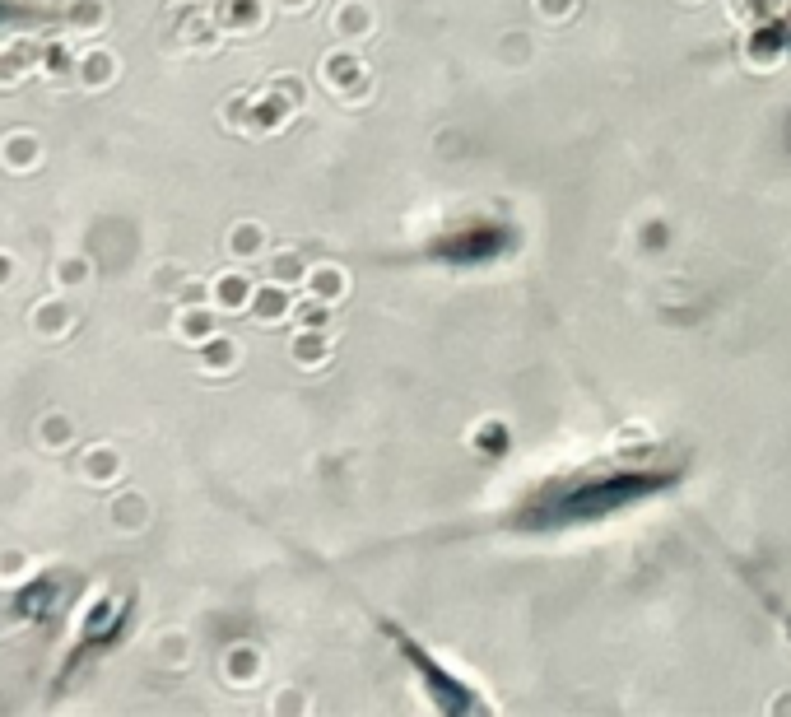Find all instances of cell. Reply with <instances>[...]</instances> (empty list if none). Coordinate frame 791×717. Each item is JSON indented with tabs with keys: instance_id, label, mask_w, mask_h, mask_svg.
Returning a JSON list of instances; mask_svg holds the SVG:
<instances>
[{
	"instance_id": "6da1fadb",
	"label": "cell",
	"mask_w": 791,
	"mask_h": 717,
	"mask_svg": "<svg viewBox=\"0 0 791 717\" xmlns=\"http://www.w3.org/2000/svg\"><path fill=\"white\" fill-rule=\"evenodd\" d=\"M671 471H587L573 475L564 485L540 489L531 508H522V527L531 531H559V527H582V522H601L610 513H624L633 503L657 499L661 489H671Z\"/></svg>"
},
{
	"instance_id": "7a4b0ae2",
	"label": "cell",
	"mask_w": 791,
	"mask_h": 717,
	"mask_svg": "<svg viewBox=\"0 0 791 717\" xmlns=\"http://www.w3.org/2000/svg\"><path fill=\"white\" fill-rule=\"evenodd\" d=\"M0 163L10 168V173H28V168H38L42 163V140L33 131H14V136L0 140Z\"/></svg>"
},
{
	"instance_id": "3957f363",
	"label": "cell",
	"mask_w": 791,
	"mask_h": 717,
	"mask_svg": "<svg viewBox=\"0 0 791 717\" xmlns=\"http://www.w3.org/2000/svg\"><path fill=\"white\" fill-rule=\"evenodd\" d=\"M112 75H117V56L103 52V47L80 56V70H75V80H80L84 89H103V84H112Z\"/></svg>"
},
{
	"instance_id": "277c9868",
	"label": "cell",
	"mask_w": 791,
	"mask_h": 717,
	"mask_svg": "<svg viewBox=\"0 0 791 717\" xmlns=\"http://www.w3.org/2000/svg\"><path fill=\"white\" fill-rule=\"evenodd\" d=\"M103 24H108L103 0H70V5H66V28H70V33H98Z\"/></svg>"
},
{
	"instance_id": "5b68a950",
	"label": "cell",
	"mask_w": 791,
	"mask_h": 717,
	"mask_svg": "<svg viewBox=\"0 0 791 717\" xmlns=\"http://www.w3.org/2000/svg\"><path fill=\"white\" fill-rule=\"evenodd\" d=\"M66 326H70V308L61 303V298H47V303H38V308H33V331H38L42 340L61 336Z\"/></svg>"
},
{
	"instance_id": "8992f818",
	"label": "cell",
	"mask_w": 791,
	"mask_h": 717,
	"mask_svg": "<svg viewBox=\"0 0 791 717\" xmlns=\"http://www.w3.org/2000/svg\"><path fill=\"white\" fill-rule=\"evenodd\" d=\"M42 70H47L52 80H66V75L80 70V56L70 52V42H47V47H42Z\"/></svg>"
},
{
	"instance_id": "52a82bcc",
	"label": "cell",
	"mask_w": 791,
	"mask_h": 717,
	"mask_svg": "<svg viewBox=\"0 0 791 717\" xmlns=\"http://www.w3.org/2000/svg\"><path fill=\"white\" fill-rule=\"evenodd\" d=\"M117 471H121L117 447H89V452H84V475H89V480H103V485H108Z\"/></svg>"
},
{
	"instance_id": "ba28073f",
	"label": "cell",
	"mask_w": 791,
	"mask_h": 717,
	"mask_svg": "<svg viewBox=\"0 0 791 717\" xmlns=\"http://www.w3.org/2000/svg\"><path fill=\"white\" fill-rule=\"evenodd\" d=\"M70 438H75V420L70 415H47L42 420V443L47 447H66Z\"/></svg>"
},
{
	"instance_id": "9c48e42d",
	"label": "cell",
	"mask_w": 791,
	"mask_h": 717,
	"mask_svg": "<svg viewBox=\"0 0 791 717\" xmlns=\"http://www.w3.org/2000/svg\"><path fill=\"white\" fill-rule=\"evenodd\" d=\"M84 280H89V261H84V257L56 261V285H61V289H80Z\"/></svg>"
},
{
	"instance_id": "30bf717a",
	"label": "cell",
	"mask_w": 791,
	"mask_h": 717,
	"mask_svg": "<svg viewBox=\"0 0 791 717\" xmlns=\"http://www.w3.org/2000/svg\"><path fill=\"white\" fill-rule=\"evenodd\" d=\"M24 569H28L24 555H5V559H0V573H5V578H19Z\"/></svg>"
},
{
	"instance_id": "8fae6325",
	"label": "cell",
	"mask_w": 791,
	"mask_h": 717,
	"mask_svg": "<svg viewBox=\"0 0 791 717\" xmlns=\"http://www.w3.org/2000/svg\"><path fill=\"white\" fill-rule=\"evenodd\" d=\"M10 280H14V261L5 257V252H0V289L10 285Z\"/></svg>"
}]
</instances>
